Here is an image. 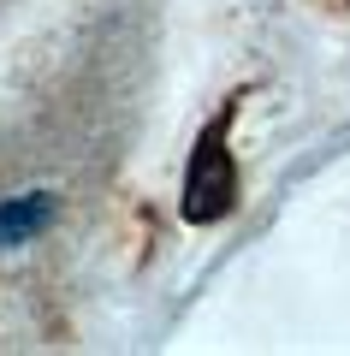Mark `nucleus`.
Here are the masks:
<instances>
[{"label":"nucleus","instance_id":"nucleus-1","mask_svg":"<svg viewBox=\"0 0 350 356\" xmlns=\"http://www.w3.org/2000/svg\"><path fill=\"white\" fill-rule=\"evenodd\" d=\"M225 131H232V113H220V119H214V125L196 137V149H190L184 202H178L190 226H220V220L238 208V161H232Z\"/></svg>","mask_w":350,"mask_h":356},{"label":"nucleus","instance_id":"nucleus-2","mask_svg":"<svg viewBox=\"0 0 350 356\" xmlns=\"http://www.w3.org/2000/svg\"><path fill=\"white\" fill-rule=\"evenodd\" d=\"M60 220V196L54 191H24L0 202V250H18V243L42 238V232Z\"/></svg>","mask_w":350,"mask_h":356}]
</instances>
